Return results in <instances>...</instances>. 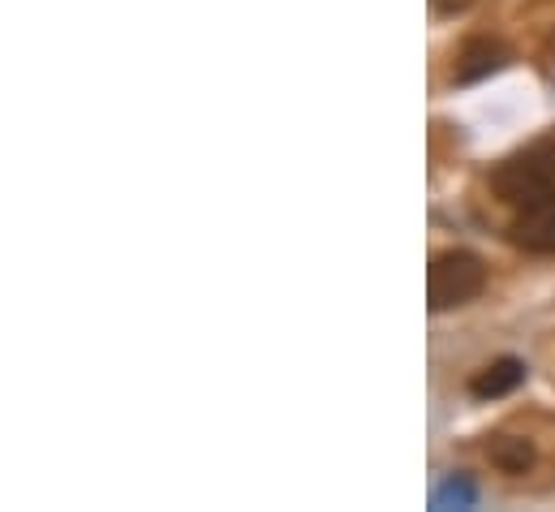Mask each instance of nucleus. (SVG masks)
<instances>
[{
  "instance_id": "obj_1",
  "label": "nucleus",
  "mask_w": 555,
  "mask_h": 512,
  "mask_svg": "<svg viewBox=\"0 0 555 512\" xmlns=\"http://www.w3.org/2000/svg\"><path fill=\"white\" fill-rule=\"evenodd\" d=\"M491 190L508 207H526V203H539V199L555 194V138L530 142V146L504 155L491 168Z\"/></svg>"
},
{
  "instance_id": "obj_3",
  "label": "nucleus",
  "mask_w": 555,
  "mask_h": 512,
  "mask_svg": "<svg viewBox=\"0 0 555 512\" xmlns=\"http://www.w3.org/2000/svg\"><path fill=\"white\" fill-rule=\"evenodd\" d=\"M508 238L526 255H555V194L517 207V216L508 225Z\"/></svg>"
},
{
  "instance_id": "obj_7",
  "label": "nucleus",
  "mask_w": 555,
  "mask_h": 512,
  "mask_svg": "<svg viewBox=\"0 0 555 512\" xmlns=\"http://www.w3.org/2000/svg\"><path fill=\"white\" fill-rule=\"evenodd\" d=\"M430 504H435V509H474V504H478V487H474L469 474H448V478L435 487Z\"/></svg>"
},
{
  "instance_id": "obj_8",
  "label": "nucleus",
  "mask_w": 555,
  "mask_h": 512,
  "mask_svg": "<svg viewBox=\"0 0 555 512\" xmlns=\"http://www.w3.org/2000/svg\"><path fill=\"white\" fill-rule=\"evenodd\" d=\"M474 0H435V9L439 13H461V9H469Z\"/></svg>"
},
{
  "instance_id": "obj_4",
  "label": "nucleus",
  "mask_w": 555,
  "mask_h": 512,
  "mask_svg": "<svg viewBox=\"0 0 555 512\" xmlns=\"http://www.w3.org/2000/svg\"><path fill=\"white\" fill-rule=\"evenodd\" d=\"M508 65V48L495 43V39H469L461 52H456V65H452V82L456 87H474L491 74H500Z\"/></svg>"
},
{
  "instance_id": "obj_2",
  "label": "nucleus",
  "mask_w": 555,
  "mask_h": 512,
  "mask_svg": "<svg viewBox=\"0 0 555 512\" xmlns=\"http://www.w3.org/2000/svg\"><path fill=\"white\" fill-rule=\"evenodd\" d=\"M482 289H487V263L474 251H443L426 267V306L435 315L469 306L474 297H482Z\"/></svg>"
},
{
  "instance_id": "obj_6",
  "label": "nucleus",
  "mask_w": 555,
  "mask_h": 512,
  "mask_svg": "<svg viewBox=\"0 0 555 512\" xmlns=\"http://www.w3.org/2000/svg\"><path fill=\"white\" fill-rule=\"evenodd\" d=\"M487 461H491L500 474L521 478V474L534 470L539 448H534V439H526V435H491V439H487Z\"/></svg>"
},
{
  "instance_id": "obj_5",
  "label": "nucleus",
  "mask_w": 555,
  "mask_h": 512,
  "mask_svg": "<svg viewBox=\"0 0 555 512\" xmlns=\"http://www.w3.org/2000/svg\"><path fill=\"white\" fill-rule=\"evenodd\" d=\"M526 362L521 358H495L491 367H482L474 380H469V392L478 400H500V396H513L517 387L526 384Z\"/></svg>"
}]
</instances>
